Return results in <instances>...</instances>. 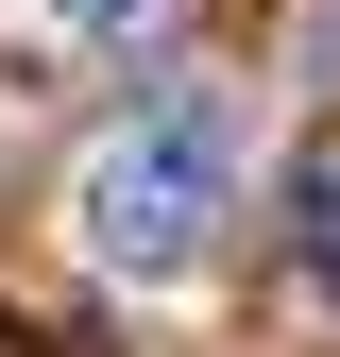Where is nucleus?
Segmentation results:
<instances>
[{
  "label": "nucleus",
  "instance_id": "f03ea898",
  "mask_svg": "<svg viewBox=\"0 0 340 357\" xmlns=\"http://www.w3.org/2000/svg\"><path fill=\"white\" fill-rule=\"evenodd\" d=\"M68 17L102 34V52H153V34H170V0H68Z\"/></svg>",
  "mask_w": 340,
  "mask_h": 357
},
{
  "label": "nucleus",
  "instance_id": "f257e3e1",
  "mask_svg": "<svg viewBox=\"0 0 340 357\" xmlns=\"http://www.w3.org/2000/svg\"><path fill=\"white\" fill-rule=\"evenodd\" d=\"M222 188H238L222 102H137L102 153H85V238H102V273H204Z\"/></svg>",
  "mask_w": 340,
  "mask_h": 357
}]
</instances>
